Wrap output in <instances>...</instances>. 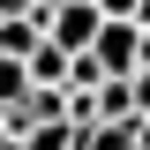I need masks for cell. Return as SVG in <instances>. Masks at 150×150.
<instances>
[{
	"label": "cell",
	"mask_w": 150,
	"mask_h": 150,
	"mask_svg": "<svg viewBox=\"0 0 150 150\" xmlns=\"http://www.w3.org/2000/svg\"><path fill=\"white\" fill-rule=\"evenodd\" d=\"M75 150H135L128 120H98V128H75Z\"/></svg>",
	"instance_id": "277c9868"
},
{
	"label": "cell",
	"mask_w": 150,
	"mask_h": 150,
	"mask_svg": "<svg viewBox=\"0 0 150 150\" xmlns=\"http://www.w3.org/2000/svg\"><path fill=\"white\" fill-rule=\"evenodd\" d=\"M135 150H150V112H143V120H135Z\"/></svg>",
	"instance_id": "8fae6325"
},
{
	"label": "cell",
	"mask_w": 150,
	"mask_h": 150,
	"mask_svg": "<svg viewBox=\"0 0 150 150\" xmlns=\"http://www.w3.org/2000/svg\"><path fill=\"white\" fill-rule=\"evenodd\" d=\"M98 0H53L45 8V38H53L60 53H90V38H98Z\"/></svg>",
	"instance_id": "6da1fadb"
},
{
	"label": "cell",
	"mask_w": 150,
	"mask_h": 150,
	"mask_svg": "<svg viewBox=\"0 0 150 150\" xmlns=\"http://www.w3.org/2000/svg\"><path fill=\"white\" fill-rule=\"evenodd\" d=\"M38 8H53V0H0V15H38Z\"/></svg>",
	"instance_id": "30bf717a"
},
{
	"label": "cell",
	"mask_w": 150,
	"mask_h": 150,
	"mask_svg": "<svg viewBox=\"0 0 150 150\" xmlns=\"http://www.w3.org/2000/svg\"><path fill=\"white\" fill-rule=\"evenodd\" d=\"M98 83H105V68L90 53H68V90H98Z\"/></svg>",
	"instance_id": "ba28073f"
},
{
	"label": "cell",
	"mask_w": 150,
	"mask_h": 150,
	"mask_svg": "<svg viewBox=\"0 0 150 150\" xmlns=\"http://www.w3.org/2000/svg\"><path fill=\"white\" fill-rule=\"evenodd\" d=\"M128 105H135V120L150 112V68H135V75H128Z\"/></svg>",
	"instance_id": "9c48e42d"
},
{
	"label": "cell",
	"mask_w": 150,
	"mask_h": 150,
	"mask_svg": "<svg viewBox=\"0 0 150 150\" xmlns=\"http://www.w3.org/2000/svg\"><path fill=\"white\" fill-rule=\"evenodd\" d=\"M135 30H150V0H135Z\"/></svg>",
	"instance_id": "7c38bea8"
},
{
	"label": "cell",
	"mask_w": 150,
	"mask_h": 150,
	"mask_svg": "<svg viewBox=\"0 0 150 150\" xmlns=\"http://www.w3.org/2000/svg\"><path fill=\"white\" fill-rule=\"evenodd\" d=\"M45 45V8L38 15H0V60H30Z\"/></svg>",
	"instance_id": "3957f363"
},
{
	"label": "cell",
	"mask_w": 150,
	"mask_h": 150,
	"mask_svg": "<svg viewBox=\"0 0 150 150\" xmlns=\"http://www.w3.org/2000/svg\"><path fill=\"white\" fill-rule=\"evenodd\" d=\"M0 143H8V112H0Z\"/></svg>",
	"instance_id": "5bb4252c"
},
{
	"label": "cell",
	"mask_w": 150,
	"mask_h": 150,
	"mask_svg": "<svg viewBox=\"0 0 150 150\" xmlns=\"http://www.w3.org/2000/svg\"><path fill=\"white\" fill-rule=\"evenodd\" d=\"M135 68H150V30H143V60H135Z\"/></svg>",
	"instance_id": "4fadbf2b"
},
{
	"label": "cell",
	"mask_w": 150,
	"mask_h": 150,
	"mask_svg": "<svg viewBox=\"0 0 150 150\" xmlns=\"http://www.w3.org/2000/svg\"><path fill=\"white\" fill-rule=\"evenodd\" d=\"M98 120H128V128H135V105H128V83H98Z\"/></svg>",
	"instance_id": "8992f818"
},
{
	"label": "cell",
	"mask_w": 150,
	"mask_h": 150,
	"mask_svg": "<svg viewBox=\"0 0 150 150\" xmlns=\"http://www.w3.org/2000/svg\"><path fill=\"white\" fill-rule=\"evenodd\" d=\"M23 98H30V75H23V60H0V112H15Z\"/></svg>",
	"instance_id": "5b68a950"
},
{
	"label": "cell",
	"mask_w": 150,
	"mask_h": 150,
	"mask_svg": "<svg viewBox=\"0 0 150 150\" xmlns=\"http://www.w3.org/2000/svg\"><path fill=\"white\" fill-rule=\"evenodd\" d=\"M90 60L105 68V83H128V75H135V60H143V30H135V23H98Z\"/></svg>",
	"instance_id": "7a4b0ae2"
},
{
	"label": "cell",
	"mask_w": 150,
	"mask_h": 150,
	"mask_svg": "<svg viewBox=\"0 0 150 150\" xmlns=\"http://www.w3.org/2000/svg\"><path fill=\"white\" fill-rule=\"evenodd\" d=\"M23 150H75V128H68V120H45V128L23 135Z\"/></svg>",
	"instance_id": "52a82bcc"
}]
</instances>
